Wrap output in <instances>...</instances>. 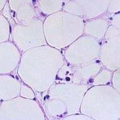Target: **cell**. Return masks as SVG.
<instances>
[{"mask_svg":"<svg viewBox=\"0 0 120 120\" xmlns=\"http://www.w3.org/2000/svg\"><path fill=\"white\" fill-rule=\"evenodd\" d=\"M100 47V61L104 68L114 72L120 68V31L113 26L105 34Z\"/></svg>","mask_w":120,"mask_h":120,"instance_id":"cell-2","label":"cell"},{"mask_svg":"<svg viewBox=\"0 0 120 120\" xmlns=\"http://www.w3.org/2000/svg\"><path fill=\"white\" fill-rule=\"evenodd\" d=\"M81 111L92 120L119 119L120 93L113 86L93 85L83 96Z\"/></svg>","mask_w":120,"mask_h":120,"instance_id":"cell-1","label":"cell"},{"mask_svg":"<svg viewBox=\"0 0 120 120\" xmlns=\"http://www.w3.org/2000/svg\"><path fill=\"white\" fill-rule=\"evenodd\" d=\"M112 80V86L120 93V68L113 72Z\"/></svg>","mask_w":120,"mask_h":120,"instance_id":"cell-4","label":"cell"},{"mask_svg":"<svg viewBox=\"0 0 120 120\" xmlns=\"http://www.w3.org/2000/svg\"><path fill=\"white\" fill-rule=\"evenodd\" d=\"M112 71L105 68H101L94 77L91 83L93 85H105L112 79Z\"/></svg>","mask_w":120,"mask_h":120,"instance_id":"cell-3","label":"cell"}]
</instances>
